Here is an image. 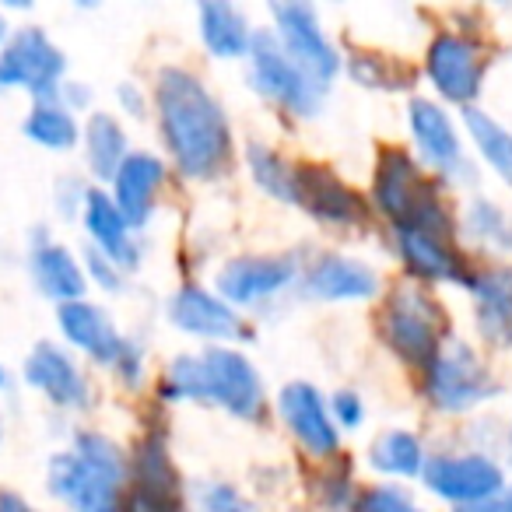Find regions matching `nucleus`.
I'll return each instance as SVG.
<instances>
[{
  "instance_id": "obj_1",
  "label": "nucleus",
  "mask_w": 512,
  "mask_h": 512,
  "mask_svg": "<svg viewBox=\"0 0 512 512\" xmlns=\"http://www.w3.org/2000/svg\"><path fill=\"white\" fill-rule=\"evenodd\" d=\"M158 127L169 155L186 179H211L228 165L232 134L221 102L183 67H165L155 88Z\"/></svg>"
},
{
  "instance_id": "obj_2",
  "label": "nucleus",
  "mask_w": 512,
  "mask_h": 512,
  "mask_svg": "<svg viewBox=\"0 0 512 512\" xmlns=\"http://www.w3.org/2000/svg\"><path fill=\"white\" fill-rule=\"evenodd\" d=\"M165 400H207V404L225 407L228 414L242 421H264L267 397L264 383L242 358L239 351L211 348L204 355H183L169 365V376L162 379Z\"/></svg>"
},
{
  "instance_id": "obj_3",
  "label": "nucleus",
  "mask_w": 512,
  "mask_h": 512,
  "mask_svg": "<svg viewBox=\"0 0 512 512\" xmlns=\"http://www.w3.org/2000/svg\"><path fill=\"white\" fill-rule=\"evenodd\" d=\"M127 460L99 432H78L74 449L57 453L46 470V488L74 512H123Z\"/></svg>"
},
{
  "instance_id": "obj_4",
  "label": "nucleus",
  "mask_w": 512,
  "mask_h": 512,
  "mask_svg": "<svg viewBox=\"0 0 512 512\" xmlns=\"http://www.w3.org/2000/svg\"><path fill=\"white\" fill-rule=\"evenodd\" d=\"M379 211L397 225V232H425L449 239L453 221L442 207L439 190L421 176V169L400 148H386L376 165V183H372Z\"/></svg>"
},
{
  "instance_id": "obj_5",
  "label": "nucleus",
  "mask_w": 512,
  "mask_h": 512,
  "mask_svg": "<svg viewBox=\"0 0 512 512\" xmlns=\"http://www.w3.org/2000/svg\"><path fill=\"white\" fill-rule=\"evenodd\" d=\"M383 337L407 365H428L439 358L446 337V316L418 285H400L383 313Z\"/></svg>"
},
{
  "instance_id": "obj_6",
  "label": "nucleus",
  "mask_w": 512,
  "mask_h": 512,
  "mask_svg": "<svg viewBox=\"0 0 512 512\" xmlns=\"http://www.w3.org/2000/svg\"><path fill=\"white\" fill-rule=\"evenodd\" d=\"M67 60L43 29H22L0 53V88H25L39 102H57Z\"/></svg>"
},
{
  "instance_id": "obj_7",
  "label": "nucleus",
  "mask_w": 512,
  "mask_h": 512,
  "mask_svg": "<svg viewBox=\"0 0 512 512\" xmlns=\"http://www.w3.org/2000/svg\"><path fill=\"white\" fill-rule=\"evenodd\" d=\"M249 74L253 85L274 99L278 106H285L295 116H313L320 109V92L313 81L302 74V67L288 57V50L278 43V36L271 32H256L253 46H249Z\"/></svg>"
},
{
  "instance_id": "obj_8",
  "label": "nucleus",
  "mask_w": 512,
  "mask_h": 512,
  "mask_svg": "<svg viewBox=\"0 0 512 512\" xmlns=\"http://www.w3.org/2000/svg\"><path fill=\"white\" fill-rule=\"evenodd\" d=\"M274 22H278V39L288 50V57L302 67L309 81L316 85V92H327L337 78V67H341V57L330 46V39L323 36L320 18L309 4H274L271 8Z\"/></svg>"
},
{
  "instance_id": "obj_9",
  "label": "nucleus",
  "mask_w": 512,
  "mask_h": 512,
  "mask_svg": "<svg viewBox=\"0 0 512 512\" xmlns=\"http://www.w3.org/2000/svg\"><path fill=\"white\" fill-rule=\"evenodd\" d=\"M428 397L442 411H467L491 397V376L474 348L453 341L439 351V358L428 365Z\"/></svg>"
},
{
  "instance_id": "obj_10",
  "label": "nucleus",
  "mask_w": 512,
  "mask_h": 512,
  "mask_svg": "<svg viewBox=\"0 0 512 512\" xmlns=\"http://www.w3.org/2000/svg\"><path fill=\"white\" fill-rule=\"evenodd\" d=\"M425 484L456 505H477L502 488V470L484 456H435L425 463Z\"/></svg>"
},
{
  "instance_id": "obj_11",
  "label": "nucleus",
  "mask_w": 512,
  "mask_h": 512,
  "mask_svg": "<svg viewBox=\"0 0 512 512\" xmlns=\"http://www.w3.org/2000/svg\"><path fill=\"white\" fill-rule=\"evenodd\" d=\"M295 256H235L232 264L221 267L218 274V292L221 299L235 302V306H249L267 295L281 292L285 285L295 281Z\"/></svg>"
},
{
  "instance_id": "obj_12",
  "label": "nucleus",
  "mask_w": 512,
  "mask_h": 512,
  "mask_svg": "<svg viewBox=\"0 0 512 512\" xmlns=\"http://www.w3.org/2000/svg\"><path fill=\"white\" fill-rule=\"evenodd\" d=\"M295 204L306 207L316 221H327V225H358L365 218L362 197L323 165L295 169Z\"/></svg>"
},
{
  "instance_id": "obj_13",
  "label": "nucleus",
  "mask_w": 512,
  "mask_h": 512,
  "mask_svg": "<svg viewBox=\"0 0 512 512\" xmlns=\"http://www.w3.org/2000/svg\"><path fill=\"white\" fill-rule=\"evenodd\" d=\"M481 74L484 60L470 39L463 36H435V43L428 46V78L435 81L442 95L449 102H470L481 92Z\"/></svg>"
},
{
  "instance_id": "obj_14",
  "label": "nucleus",
  "mask_w": 512,
  "mask_h": 512,
  "mask_svg": "<svg viewBox=\"0 0 512 512\" xmlns=\"http://www.w3.org/2000/svg\"><path fill=\"white\" fill-rule=\"evenodd\" d=\"M278 407H281L285 425L292 428V435L309 449V453L313 456H334L337 453L341 435H337V425L327 414V407H323L316 386L288 383L285 390H281Z\"/></svg>"
},
{
  "instance_id": "obj_15",
  "label": "nucleus",
  "mask_w": 512,
  "mask_h": 512,
  "mask_svg": "<svg viewBox=\"0 0 512 512\" xmlns=\"http://www.w3.org/2000/svg\"><path fill=\"white\" fill-rule=\"evenodd\" d=\"M25 383L36 386L46 400H53L57 407H85L88 404V383L78 372V365L71 362L64 348L43 341L32 348V355L25 358Z\"/></svg>"
},
{
  "instance_id": "obj_16",
  "label": "nucleus",
  "mask_w": 512,
  "mask_h": 512,
  "mask_svg": "<svg viewBox=\"0 0 512 512\" xmlns=\"http://www.w3.org/2000/svg\"><path fill=\"white\" fill-rule=\"evenodd\" d=\"M57 316H60V330L67 334V341L85 351V355H92L95 362L109 365V369L120 362L123 348L130 344L116 334L113 320H109L99 306H92V302H85V299L64 302V306L57 309Z\"/></svg>"
},
{
  "instance_id": "obj_17",
  "label": "nucleus",
  "mask_w": 512,
  "mask_h": 512,
  "mask_svg": "<svg viewBox=\"0 0 512 512\" xmlns=\"http://www.w3.org/2000/svg\"><path fill=\"white\" fill-rule=\"evenodd\" d=\"M169 316L179 330L193 337H207V341L242 337V320L235 316V309H228V302L214 299L204 288H179L169 302Z\"/></svg>"
},
{
  "instance_id": "obj_18",
  "label": "nucleus",
  "mask_w": 512,
  "mask_h": 512,
  "mask_svg": "<svg viewBox=\"0 0 512 512\" xmlns=\"http://www.w3.org/2000/svg\"><path fill=\"white\" fill-rule=\"evenodd\" d=\"M116 207L127 218L130 228H144L155 211V193L165 183V165L162 158L148 155V151H137L116 172Z\"/></svg>"
},
{
  "instance_id": "obj_19",
  "label": "nucleus",
  "mask_w": 512,
  "mask_h": 512,
  "mask_svg": "<svg viewBox=\"0 0 512 512\" xmlns=\"http://www.w3.org/2000/svg\"><path fill=\"white\" fill-rule=\"evenodd\" d=\"M302 288H306L309 295H316V299H327V302L369 299V295H376L379 278H376V271H372V267L362 264V260L327 253L306 271Z\"/></svg>"
},
{
  "instance_id": "obj_20",
  "label": "nucleus",
  "mask_w": 512,
  "mask_h": 512,
  "mask_svg": "<svg viewBox=\"0 0 512 512\" xmlns=\"http://www.w3.org/2000/svg\"><path fill=\"white\" fill-rule=\"evenodd\" d=\"M81 218H85L88 235H92L95 249H99L102 256H109L116 267L137 264V249H134V242H130V225L109 193H102V190L85 193V214H81Z\"/></svg>"
},
{
  "instance_id": "obj_21",
  "label": "nucleus",
  "mask_w": 512,
  "mask_h": 512,
  "mask_svg": "<svg viewBox=\"0 0 512 512\" xmlns=\"http://www.w3.org/2000/svg\"><path fill=\"white\" fill-rule=\"evenodd\" d=\"M411 134H414V141H418V148L425 151L428 162L439 165L442 172H456L463 165L460 137H456L449 116L442 113L435 102H428V99L411 102Z\"/></svg>"
},
{
  "instance_id": "obj_22",
  "label": "nucleus",
  "mask_w": 512,
  "mask_h": 512,
  "mask_svg": "<svg viewBox=\"0 0 512 512\" xmlns=\"http://www.w3.org/2000/svg\"><path fill=\"white\" fill-rule=\"evenodd\" d=\"M32 274H36L39 288L50 299H57L60 306L64 302H78L88 285V274L81 271L78 260L64 246H57V242H46L43 235H39V246L32 249Z\"/></svg>"
},
{
  "instance_id": "obj_23",
  "label": "nucleus",
  "mask_w": 512,
  "mask_h": 512,
  "mask_svg": "<svg viewBox=\"0 0 512 512\" xmlns=\"http://www.w3.org/2000/svg\"><path fill=\"white\" fill-rule=\"evenodd\" d=\"M200 36H204L207 50L214 57L232 60L249 53L256 32L249 29L246 15L239 8H232L225 0H211V4H200Z\"/></svg>"
},
{
  "instance_id": "obj_24",
  "label": "nucleus",
  "mask_w": 512,
  "mask_h": 512,
  "mask_svg": "<svg viewBox=\"0 0 512 512\" xmlns=\"http://www.w3.org/2000/svg\"><path fill=\"white\" fill-rule=\"evenodd\" d=\"M400 256L418 278L428 281H463V264L460 256L453 253L449 239L425 232H397Z\"/></svg>"
},
{
  "instance_id": "obj_25",
  "label": "nucleus",
  "mask_w": 512,
  "mask_h": 512,
  "mask_svg": "<svg viewBox=\"0 0 512 512\" xmlns=\"http://www.w3.org/2000/svg\"><path fill=\"white\" fill-rule=\"evenodd\" d=\"M85 155H88V169H92L95 179H102V183L116 179L120 165L130 158L127 134H123V127L116 123V116L92 113V120H88V127H85Z\"/></svg>"
},
{
  "instance_id": "obj_26",
  "label": "nucleus",
  "mask_w": 512,
  "mask_h": 512,
  "mask_svg": "<svg viewBox=\"0 0 512 512\" xmlns=\"http://www.w3.org/2000/svg\"><path fill=\"white\" fill-rule=\"evenodd\" d=\"M477 320L481 330L498 344L512 341V271H491L474 281Z\"/></svg>"
},
{
  "instance_id": "obj_27",
  "label": "nucleus",
  "mask_w": 512,
  "mask_h": 512,
  "mask_svg": "<svg viewBox=\"0 0 512 512\" xmlns=\"http://www.w3.org/2000/svg\"><path fill=\"white\" fill-rule=\"evenodd\" d=\"M25 137L36 141L39 148L71 151L74 144H78L81 130H78V120H74L71 109H67L64 102H39V106L29 113V120H25Z\"/></svg>"
},
{
  "instance_id": "obj_28",
  "label": "nucleus",
  "mask_w": 512,
  "mask_h": 512,
  "mask_svg": "<svg viewBox=\"0 0 512 512\" xmlns=\"http://www.w3.org/2000/svg\"><path fill=\"white\" fill-rule=\"evenodd\" d=\"M246 162H249V172H253L260 190L285 200V204H295V169L278 155V151H271L267 144H249Z\"/></svg>"
},
{
  "instance_id": "obj_29",
  "label": "nucleus",
  "mask_w": 512,
  "mask_h": 512,
  "mask_svg": "<svg viewBox=\"0 0 512 512\" xmlns=\"http://www.w3.org/2000/svg\"><path fill=\"white\" fill-rule=\"evenodd\" d=\"M467 130L477 141V148H481V155L491 162V169L512 186V134L509 130L498 127L481 109H467Z\"/></svg>"
},
{
  "instance_id": "obj_30",
  "label": "nucleus",
  "mask_w": 512,
  "mask_h": 512,
  "mask_svg": "<svg viewBox=\"0 0 512 512\" xmlns=\"http://www.w3.org/2000/svg\"><path fill=\"white\" fill-rule=\"evenodd\" d=\"M369 460L383 474L414 477L421 470V442L411 432H386L383 439H376Z\"/></svg>"
},
{
  "instance_id": "obj_31",
  "label": "nucleus",
  "mask_w": 512,
  "mask_h": 512,
  "mask_svg": "<svg viewBox=\"0 0 512 512\" xmlns=\"http://www.w3.org/2000/svg\"><path fill=\"white\" fill-rule=\"evenodd\" d=\"M351 74H355V81H362V85H369V88H407L414 78L407 67L393 64V60H383V57H372V53H358V57L351 60Z\"/></svg>"
},
{
  "instance_id": "obj_32",
  "label": "nucleus",
  "mask_w": 512,
  "mask_h": 512,
  "mask_svg": "<svg viewBox=\"0 0 512 512\" xmlns=\"http://www.w3.org/2000/svg\"><path fill=\"white\" fill-rule=\"evenodd\" d=\"M467 225H470V232H474L481 242H488V246H502V249L512 246L509 221H505L502 211H498L495 204H488V200H477V204L470 207Z\"/></svg>"
},
{
  "instance_id": "obj_33",
  "label": "nucleus",
  "mask_w": 512,
  "mask_h": 512,
  "mask_svg": "<svg viewBox=\"0 0 512 512\" xmlns=\"http://www.w3.org/2000/svg\"><path fill=\"white\" fill-rule=\"evenodd\" d=\"M197 502L200 512H253V505L225 481H207L197 488Z\"/></svg>"
},
{
  "instance_id": "obj_34",
  "label": "nucleus",
  "mask_w": 512,
  "mask_h": 512,
  "mask_svg": "<svg viewBox=\"0 0 512 512\" xmlns=\"http://www.w3.org/2000/svg\"><path fill=\"white\" fill-rule=\"evenodd\" d=\"M358 512H414L411 498L397 488H369L358 502Z\"/></svg>"
},
{
  "instance_id": "obj_35",
  "label": "nucleus",
  "mask_w": 512,
  "mask_h": 512,
  "mask_svg": "<svg viewBox=\"0 0 512 512\" xmlns=\"http://www.w3.org/2000/svg\"><path fill=\"white\" fill-rule=\"evenodd\" d=\"M88 271L95 274V281H99L106 292H120L123 281H120V267L109 260V256H102L99 249H88Z\"/></svg>"
},
{
  "instance_id": "obj_36",
  "label": "nucleus",
  "mask_w": 512,
  "mask_h": 512,
  "mask_svg": "<svg viewBox=\"0 0 512 512\" xmlns=\"http://www.w3.org/2000/svg\"><path fill=\"white\" fill-rule=\"evenodd\" d=\"M330 411H334V418L341 421V425H348V428L362 425V418H365V407H362V400H358L351 390L334 393V404H330Z\"/></svg>"
},
{
  "instance_id": "obj_37",
  "label": "nucleus",
  "mask_w": 512,
  "mask_h": 512,
  "mask_svg": "<svg viewBox=\"0 0 512 512\" xmlns=\"http://www.w3.org/2000/svg\"><path fill=\"white\" fill-rule=\"evenodd\" d=\"M348 491H351L348 470H341V474H327V477H323V502H327V509H341L344 498H348Z\"/></svg>"
},
{
  "instance_id": "obj_38",
  "label": "nucleus",
  "mask_w": 512,
  "mask_h": 512,
  "mask_svg": "<svg viewBox=\"0 0 512 512\" xmlns=\"http://www.w3.org/2000/svg\"><path fill=\"white\" fill-rule=\"evenodd\" d=\"M456 512H512V491L502 498V502L488 498V502H477V505H456Z\"/></svg>"
},
{
  "instance_id": "obj_39",
  "label": "nucleus",
  "mask_w": 512,
  "mask_h": 512,
  "mask_svg": "<svg viewBox=\"0 0 512 512\" xmlns=\"http://www.w3.org/2000/svg\"><path fill=\"white\" fill-rule=\"evenodd\" d=\"M0 512H39V509H32V505L25 502L22 495H15V491H0Z\"/></svg>"
},
{
  "instance_id": "obj_40",
  "label": "nucleus",
  "mask_w": 512,
  "mask_h": 512,
  "mask_svg": "<svg viewBox=\"0 0 512 512\" xmlns=\"http://www.w3.org/2000/svg\"><path fill=\"white\" fill-rule=\"evenodd\" d=\"M120 99H123V106H127L130 113L141 116V95H134V85H120Z\"/></svg>"
},
{
  "instance_id": "obj_41",
  "label": "nucleus",
  "mask_w": 512,
  "mask_h": 512,
  "mask_svg": "<svg viewBox=\"0 0 512 512\" xmlns=\"http://www.w3.org/2000/svg\"><path fill=\"white\" fill-rule=\"evenodd\" d=\"M0 43H8V18L0 15Z\"/></svg>"
},
{
  "instance_id": "obj_42",
  "label": "nucleus",
  "mask_w": 512,
  "mask_h": 512,
  "mask_svg": "<svg viewBox=\"0 0 512 512\" xmlns=\"http://www.w3.org/2000/svg\"><path fill=\"white\" fill-rule=\"evenodd\" d=\"M4 383H8V376H4V369H0V390H4Z\"/></svg>"
},
{
  "instance_id": "obj_43",
  "label": "nucleus",
  "mask_w": 512,
  "mask_h": 512,
  "mask_svg": "<svg viewBox=\"0 0 512 512\" xmlns=\"http://www.w3.org/2000/svg\"><path fill=\"white\" fill-rule=\"evenodd\" d=\"M0 439H4V425H0Z\"/></svg>"
}]
</instances>
